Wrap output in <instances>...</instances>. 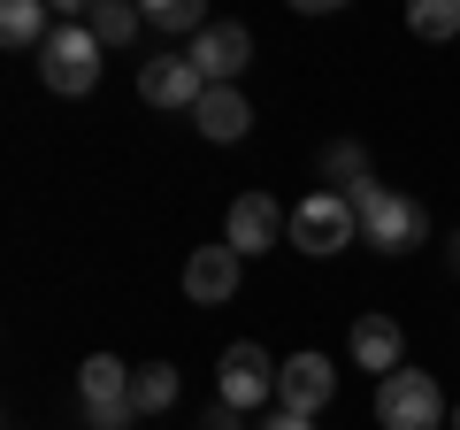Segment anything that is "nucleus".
I'll return each mask as SVG.
<instances>
[{"mask_svg": "<svg viewBox=\"0 0 460 430\" xmlns=\"http://www.w3.org/2000/svg\"><path fill=\"white\" fill-rule=\"evenodd\" d=\"M345 354H353V369H376V377H392V369H407V331H399L392 315H353Z\"/></svg>", "mask_w": 460, "mask_h": 430, "instance_id": "12", "label": "nucleus"}, {"mask_svg": "<svg viewBox=\"0 0 460 430\" xmlns=\"http://www.w3.org/2000/svg\"><path fill=\"white\" fill-rule=\"evenodd\" d=\"M177 392H184L177 362H146V369H138V384H131L138 415H169V408H177Z\"/></svg>", "mask_w": 460, "mask_h": 430, "instance_id": "17", "label": "nucleus"}, {"mask_svg": "<svg viewBox=\"0 0 460 430\" xmlns=\"http://www.w3.org/2000/svg\"><path fill=\"white\" fill-rule=\"evenodd\" d=\"M353 215H361V246H376V254H407V246H422V231H429V215L414 208L407 193L376 184V177L353 193Z\"/></svg>", "mask_w": 460, "mask_h": 430, "instance_id": "2", "label": "nucleus"}, {"mask_svg": "<svg viewBox=\"0 0 460 430\" xmlns=\"http://www.w3.org/2000/svg\"><path fill=\"white\" fill-rule=\"evenodd\" d=\"M0 39H8V47H47L54 39V23H47V0H8V8H0Z\"/></svg>", "mask_w": 460, "mask_h": 430, "instance_id": "16", "label": "nucleus"}, {"mask_svg": "<svg viewBox=\"0 0 460 430\" xmlns=\"http://www.w3.org/2000/svg\"><path fill=\"white\" fill-rule=\"evenodd\" d=\"M353 238H361L353 193H330V184H323V193L292 200V246H299V254H314V262H323V254H345Z\"/></svg>", "mask_w": 460, "mask_h": 430, "instance_id": "5", "label": "nucleus"}, {"mask_svg": "<svg viewBox=\"0 0 460 430\" xmlns=\"http://www.w3.org/2000/svg\"><path fill=\"white\" fill-rule=\"evenodd\" d=\"M131 384H138V369H131V362H115V354L77 362V408H84V430H131V423H138Z\"/></svg>", "mask_w": 460, "mask_h": 430, "instance_id": "1", "label": "nucleus"}, {"mask_svg": "<svg viewBox=\"0 0 460 430\" xmlns=\"http://www.w3.org/2000/svg\"><path fill=\"white\" fill-rule=\"evenodd\" d=\"M253 430H314V423H307V415H284V408H277V415H261Z\"/></svg>", "mask_w": 460, "mask_h": 430, "instance_id": "21", "label": "nucleus"}, {"mask_svg": "<svg viewBox=\"0 0 460 430\" xmlns=\"http://www.w3.org/2000/svg\"><path fill=\"white\" fill-rule=\"evenodd\" d=\"M199 430H246V415H238V408H223V399H215V408L199 415Z\"/></svg>", "mask_w": 460, "mask_h": 430, "instance_id": "20", "label": "nucleus"}, {"mask_svg": "<svg viewBox=\"0 0 460 430\" xmlns=\"http://www.w3.org/2000/svg\"><path fill=\"white\" fill-rule=\"evenodd\" d=\"M138 100H146V108H169V116H192L199 100H208V77H199L192 69V54H154V62H138Z\"/></svg>", "mask_w": 460, "mask_h": 430, "instance_id": "8", "label": "nucleus"}, {"mask_svg": "<svg viewBox=\"0 0 460 430\" xmlns=\"http://www.w3.org/2000/svg\"><path fill=\"white\" fill-rule=\"evenodd\" d=\"M208 23H215V16L199 8V0H146V31L162 39V47H169V39H199Z\"/></svg>", "mask_w": 460, "mask_h": 430, "instance_id": "15", "label": "nucleus"}, {"mask_svg": "<svg viewBox=\"0 0 460 430\" xmlns=\"http://www.w3.org/2000/svg\"><path fill=\"white\" fill-rule=\"evenodd\" d=\"M445 262H453V269H460V231H453V246H445Z\"/></svg>", "mask_w": 460, "mask_h": 430, "instance_id": "22", "label": "nucleus"}, {"mask_svg": "<svg viewBox=\"0 0 460 430\" xmlns=\"http://www.w3.org/2000/svg\"><path fill=\"white\" fill-rule=\"evenodd\" d=\"M277 369L284 362H269V346H253V338L223 346V362H215V392H223V408H238V415L269 408V399H277Z\"/></svg>", "mask_w": 460, "mask_h": 430, "instance_id": "6", "label": "nucleus"}, {"mask_svg": "<svg viewBox=\"0 0 460 430\" xmlns=\"http://www.w3.org/2000/svg\"><path fill=\"white\" fill-rule=\"evenodd\" d=\"M192 123H199V139H215V147H238V139L253 131V108H246L238 85H208V100L192 108Z\"/></svg>", "mask_w": 460, "mask_h": 430, "instance_id": "13", "label": "nucleus"}, {"mask_svg": "<svg viewBox=\"0 0 460 430\" xmlns=\"http://www.w3.org/2000/svg\"><path fill=\"white\" fill-rule=\"evenodd\" d=\"M39 62V77H47V93H62V100H84L100 85V62H108V47H100L84 23H54V39L31 54Z\"/></svg>", "mask_w": 460, "mask_h": 430, "instance_id": "3", "label": "nucleus"}, {"mask_svg": "<svg viewBox=\"0 0 460 430\" xmlns=\"http://www.w3.org/2000/svg\"><path fill=\"white\" fill-rule=\"evenodd\" d=\"M323 177H330V193H338V184L361 193V184H368V147H361V139H330V147H323Z\"/></svg>", "mask_w": 460, "mask_h": 430, "instance_id": "18", "label": "nucleus"}, {"mask_svg": "<svg viewBox=\"0 0 460 430\" xmlns=\"http://www.w3.org/2000/svg\"><path fill=\"white\" fill-rule=\"evenodd\" d=\"M84 31H93L100 47H131V39L146 31V8H131V0H93V8H84Z\"/></svg>", "mask_w": 460, "mask_h": 430, "instance_id": "14", "label": "nucleus"}, {"mask_svg": "<svg viewBox=\"0 0 460 430\" xmlns=\"http://www.w3.org/2000/svg\"><path fill=\"white\" fill-rule=\"evenodd\" d=\"M184 54H192V69L208 85H238V69L253 62V31H246V23H208Z\"/></svg>", "mask_w": 460, "mask_h": 430, "instance_id": "11", "label": "nucleus"}, {"mask_svg": "<svg viewBox=\"0 0 460 430\" xmlns=\"http://www.w3.org/2000/svg\"><path fill=\"white\" fill-rule=\"evenodd\" d=\"M407 31L429 39V47L460 39V0H414V8H407Z\"/></svg>", "mask_w": 460, "mask_h": 430, "instance_id": "19", "label": "nucleus"}, {"mask_svg": "<svg viewBox=\"0 0 460 430\" xmlns=\"http://www.w3.org/2000/svg\"><path fill=\"white\" fill-rule=\"evenodd\" d=\"M284 238H292V215H284L269 193H238V200L223 208V246L238 254V262H253V254L284 246Z\"/></svg>", "mask_w": 460, "mask_h": 430, "instance_id": "7", "label": "nucleus"}, {"mask_svg": "<svg viewBox=\"0 0 460 430\" xmlns=\"http://www.w3.org/2000/svg\"><path fill=\"white\" fill-rule=\"evenodd\" d=\"M330 399H338V362H330V354H292V362L277 369V408L284 415H323Z\"/></svg>", "mask_w": 460, "mask_h": 430, "instance_id": "9", "label": "nucleus"}, {"mask_svg": "<svg viewBox=\"0 0 460 430\" xmlns=\"http://www.w3.org/2000/svg\"><path fill=\"white\" fill-rule=\"evenodd\" d=\"M445 430H460V408H453V423H445Z\"/></svg>", "mask_w": 460, "mask_h": 430, "instance_id": "23", "label": "nucleus"}, {"mask_svg": "<svg viewBox=\"0 0 460 430\" xmlns=\"http://www.w3.org/2000/svg\"><path fill=\"white\" fill-rule=\"evenodd\" d=\"M238 284H246V262H238L223 238H215V246H192V262H184V300H192V308H230Z\"/></svg>", "mask_w": 460, "mask_h": 430, "instance_id": "10", "label": "nucleus"}, {"mask_svg": "<svg viewBox=\"0 0 460 430\" xmlns=\"http://www.w3.org/2000/svg\"><path fill=\"white\" fill-rule=\"evenodd\" d=\"M376 423L384 430H445L453 408H445L429 369H392V377H376Z\"/></svg>", "mask_w": 460, "mask_h": 430, "instance_id": "4", "label": "nucleus"}]
</instances>
